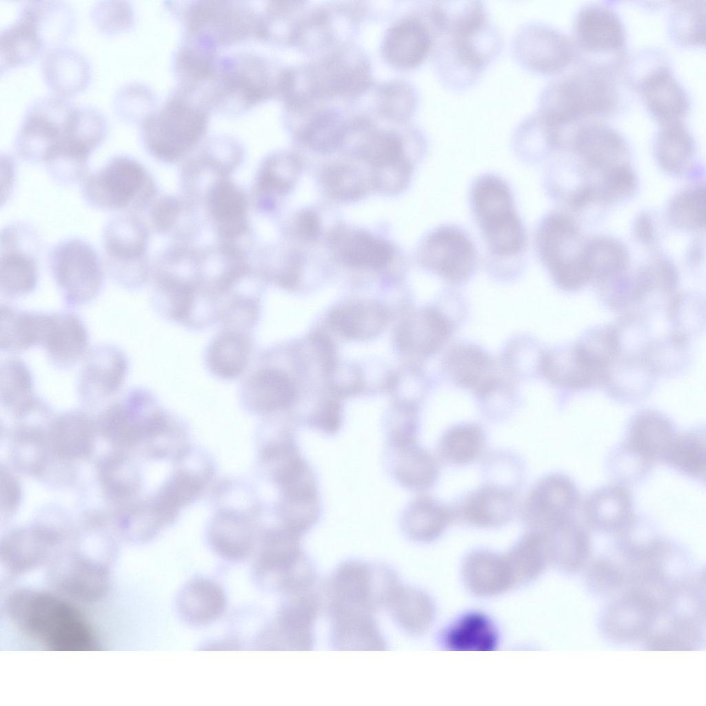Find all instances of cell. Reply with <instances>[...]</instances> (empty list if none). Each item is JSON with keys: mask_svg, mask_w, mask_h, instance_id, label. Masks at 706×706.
<instances>
[{"mask_svg": "<svg viewBox=\"0 0 706 706\" xmlns=\"http://www.w3.org/2000/svg\"><path fill=\"white\" fill-rule=\"evenodd\" d=\"M447 365L450 374L457 383L480 394H487L496 384L491 361L476 347L455 348L449 354Z\"/></svg>", "mask_w": 706, "mask_h": 706, "instance_id": "41", "label": "cell"}, {"mask_svg": "<svg viewBox=\"0 0 706 706\" xmlns=\"http://www.w3.org/2000/svg\"><path fill=\"white\" fill-rule=\"evenodd\" d=\"M299 169L300 163L295 157L287 154L277 155L263 168L262 184L276 193L285 194L295 183Z\"/></svg>", "mask_w": 706, "mask_h": 706, "instance_id": "60", "label": "cell"}, {"mask_svg": "<svg viewBox=\"0 0 706 706\" xmlns=\"http://www.w3.org/2000/svg\"><path fill=\"white\" fill-rule=\"evenodd\" d=\"M40 69L47 87L56 95L65 98L83 91L92 77L89 60L70 46L48 48L42 57Z\"/></svg>", "mask_w": 706, "mask_h": 706, "instance_id": "24", "label": "cell"}, {"mask_svg": "<svg viewBox=\"0 0 706 706\" xmlns=\"http://www.w3.org/2000/svg\"><path fill=\"white\" fill-rule=\"evenodd\" d=\"M540 256L556 284L567 291H576L591 281L580 241L576 221L562 212L545 217L537 236Z\"/></svg>", "mask_w": 706, "mask_h": 706, "instance_id": "7", "label": "cell"}, {"mask_svg": "<svg viewBox=\"0 0 706 706\" xmlns=\"http://www.w3.org/2000/svg\"><path fill=\"white\" fill-rule=\"evenodd\" d=\"M305 72L311 96L353 95L369 79L367 62L352 50L333 54Z\"/></svg>", "mask_w": 706, "mask_h": 706, "instance_id": "22", "label": "cell"}, {"mask_svg": "<svg viewBox=\"0 0 706 706\" xmlns=\"http://www.w3.org/2000/svg\"><path fill=\"white\" fill-rule=\"evenodd\" d=\"M540 365L550 382L566 390L602 385L599 372L578 342L551 350L543 356Z\"/></svg>", "mask_w": 706, "mask_h": 706, "instance_id": "25", "label": "cell"}, {"mask_svg": "<svg viewBox=\"0 0 706 706\" xmlns=\"http://www.w3.org/2000/svg\"><path fill=\"white\" fill-rule=\"evenodd\" d=\"M90 15L98 30L108 35L128 31L134 24V10L127 1H97Z\"/></svg>", "mask_w": 706, "mask_h": 706, "instance_id": "57", "label": "cell"}, {"mask_svg": "<svg viewBox=\"0 0 706 706\" xmlns=\"http://www.w3.org/2000/svg\"><path fill=\"white\" fill-rule=\"evenodd\" d=\"M445 641L457 649H491L496 633L490 621L481 614L472 613L458 619L447 631Z\"/></svg>", "mask_w": 706, "mask_h": 706, "instance_id": "49", "label": "cell"}, {"mask_svg": "<svg viewBox=\"0 0 706 706\" xmlns=\"http://www.w3.org/2000/svg\"><path fill=\"white\" fill-rule=\"evenodd\" d=\"M250 352V343L245 335L224 332L210 343L206 362L214 375L224 379L238 377L245 370Z\"/></svg>", "mask_w": 706, "mask_h": 706, "instance_id": "45", "label": "cell"}, {"mask_svg": "<svg viewBox=\"0 0 706 706\" xmlns=\"http://www.w3.org/2000/svg\"><path fill=\"white\" fill-rule=\"evenodd\" d=\"M372 181L374 186L385 192H396L403 188L410 174L405 160L374 168Z\"/></svg>", "mask_w": 706, "mask_h": 706, "instance_id": "62", "label": "cell"}, {"mask_svg": "<svg viewBox=\"0 0 706 706\" xmlns=\"http://www.w3.org/2000/svg\"><path fill=\"white\" fill-rule=\"evenodd\" d=\"M438 68L443 82L453 89L470 86L498 54L501 37L489 21L473 32L442 36Z\"/></svg>", "mask_w": 706, "mask_h": 706, "instance_id": "10", "label": "cell"}, {"mask_svg": "<svg viewBox=\"0 0 706 706\" xmlns=\"http://www.w3.org/2000/svg\"><path fill=\"white\" fill-rule=\"evenodd\" d=\"M72 601L46 590L17 588L6 599V613L21 633L48 650H97L92 625Z\"/></svg>", "mask_w": 706, "mask_h": 706, "instance_id": "1", "label": "cell"}, {"mask_svg": "<svg viewBox=\"0 0 706 706\" xmlns=\"http://www.w3.org/2000/svg\"><path fill=\"white\" fill-rule=\"evenodd\" d=\"M634 85L647 110L660 125L683 121L687 114L688 94L667 63L647 68Z\"/></svg>", "mask_w": 706, "mask_h": 706, "instance_id": "20", "label": "cell"}, {"mask_svg": "<svg viewBox=\"0 0 706 706\" xmlns=\"http://www.w3.org/2000/svg\"><path fill=\"white\" fill-rule=\"evenodd\" d=\"M634 226L635 238L640 243L647 245H653L655 243L656 226L654 220L650 214L641 213L636 219Z\"/></svg>", "mask_w": 706, "mask_h": 706, "instance_id": "64", "label": "cell"}, {"mask_svg": "<svg viewBox=\"0 0 706 706\" xmlns=\"http://www.w3.org/2000/svg\"><path fill=\"white\" fill-rule=\"evenodd\" d=\"M578 504V493L572 479L561 473H551L538 479L527 493L521 509L528 530L543 532L572 518Z\"/></svg>", "mask_w": 706, "mask_h": 706, "instance_id": "16", "label": "cell"}, {"mask_svg": "<svg viewBox=\"0 0 706 706\" xmlns=\"http://www.w3.org/2000/svg\"><path fill=\"white\" fill-rule=\"evenodd\" d=\"M342 121L335 111L319 112L304 128V141L317 151L327 152L336 149L343 142L346 132V126Z\"/></svg>", "mask_w": 706, "mask_h": 706, "instance_id": "54", "label": "cell"}, {"mask_svg": "<svg viewBox=\"0 0 706 706\" xmlns=\"http://www.w3.org/2000/svg\"><path fill=\"white\" fill-rule=\"evenodd\" d=\"M383 312L375 306L351 305L336 310L331 316L333 326L351 338H365L376 334L385 324Z\"/></svg>", "mask_w": 706, "mask_h": 706, "instance_id": "51", "label": "cell"}, {"mask_svg": "<svg viewBox=\"0 0 706 706\" xmlns=\"http://www.w3.org/2000/svg\"><path fill=\"white\" fill-rule=\"evenodd\" d=\"M471 201L490 250L501 256L518 253L525 245V233L505 181L494 175L481 176L472 185Z\"/></svg>", "mask_w": 706, "mask_h": 706, "instance_id": "6", "label": "cell"}, {"mask_svg": "<svg viewBox=\"0 0 706 706\" xmlns=\"http://www.w3.org/2000/svg\"><path fill=\"white\" fill-rule=\"evenodd\" d=\"M294 229L298 236L305 241L315 239L320 230V223L317 215L310 210L300 212L294 223Z\"/></svg>", "mask_w": 706, "mask_h": 706, "instance_id": "63", "label": "cell"}, {"mask_svg": "<svg viewBox=\"0 0 706 706\" xmlns=\"http://www.w3.org/2000/svg\"><path fill=\"white\" fill-rule=\"evenodd\" d=\"M453 520L451 507L434 496L421 495L403 509L400 526L412 541L429 543L440 538Z\"/></svg>", "mask_w": 706, "mask_h": 706, "instance_id": "31", "label": "cell"}, {"mask_svg": "<svg viewBox=\"0 0 706 706\" xmlns=\"http://www.w3.org/2000/svg\"><path fill=\"white\" fill-rule=\"evenodd\" d=\"M88 332L82 321L74 314H50L46 336L41 344L50 361L55 365L68 367L86 353Z\"/></svg>", "mask_w": 706, "mask_h": 706, "instance_id": "29", "label": "cell"}, {"mask_svg": "<svg viewBox=\"0 0 706 706\" xmlns=\"http://www.w3.org/2000/svg\"><path fill=\"white\" fill-rule=\"evenodd\" d=\"M585 514L594 529L607 532H621L633 521L630 495L621 486L609 485L596 490L587 498Z\"/></svg>", "mask_w": 706, "mask_h": 706, "instance_id": "33", "label": "cell"}, {"mask_svg": "<svg viewBox=\"0 0 706 706\" xmlns=\"http://www.w3.org/2000/svg\"><path fill=\"white\" fill-rule=\"evenodd\" d=\"M0 347L7 352H21L41 345L45 337L49 314L18 310L1 305Z\"/></svg>", "mask_w": 706, "mask_h": 706, "instance_id": "34", "label": "cell"}, {"mask_svg": "<svg viewBox=\"0 0 706 706\" xmlns=\"http://www.w3.org/2000/svg\"><path fill=\"white\" fill-rule=\"evenodd\" d=\"M705 188L696 184L674 196L668 206V216L677 228L687 232L704 230Z\"/></svg>", "mask_w": 706, "mask_h": 706, "instance_id": "50", "label": "cell"}, {"mask_svg": "<svg viewBox=\"0 0 706 706\" xmlns=\"http://www.w3.org/2000/svg\"><path fill=\"white\" fill-rule=\"evenodd\" d=\"M637 186L636 176L629 164L616 167L594 183L596 203L610 204L625 201L634 194Z\"/></svg>", "mask_w": 706, "mask_h": 706, "instance_id": "56", "label": "cell"}, {"mask_svg": "<svg viewBox=\"0 0 706 706\" xmlns=\"http://www.w3.org/2000/svg\"><path fill=\"white\" fill-rule=\"evenodd\" d=\"M155 97L151 89L139 82H128L114 94L112 107L123 121L141 124L153 112Z\"/></svg>", "mask_w": 706, "mask_h": 706, "instance_id": "52", "label": "cell"}, {"mask_svg": "<svg viewBox=\"0 0 706 706\" xmlns=\"http://www.w3.org/2000/svg\"><path fill=\"white\" fill-rule=\"evenodd\" d=\"M74 106L67 98L56 94L33 100L27 106L14 139L17 157L44 165L63 142Z\"/></svg>", "mask_w": 706, "mask_h": 706, "instance_id": "9", "label": "cell"}, {"mask_svg": "<svg viewBox=\"0 0 706 706\" xmlns=\"http://www.w3.org/2000/svg\"><path fill=\"white\" fill-rule=\"evenodd\" d=\"M676 437L673 424L665 415L647 410L637 414L631 421L626 444L645 463L666 458Z\"/></svg>", "mask_w": 706, "mask_h": 706, "instance_id": "32", "label": "cell"}, {"mask_svg": "<svg viewBox=\"0 0 706 706\" xmlns=\"http://www.w3.org/2000/svg\"><path fill=\"white\" fill-rule=\"evenodd\" d=\"M129 370L125 354L112 345H102L88 354L77 383L80 400L94 405L115 393L123 384Z\"/></svg>", "mask_w": 706, "mask_h": 706, "instance_id": "19", "label": "cell"}, {"mask_svg": "<svg viewBox=\"0 0 706 706\" xmlns=\"http://www.w3.org/2000/svg\"><path fill=\"white\" fill-rule=\"evenodd\" d=\"M573 152L587 169L602 174L629 164V145L616 128L598 121L578 125L570 139Z\"/></svg>", "mask_w": 706, "mask_h": 706, "instance_id": "21", "label": "cell"}, {"mask_svg": "<svg viewBox=\"0 0 706 706\" xmlns=\"http://www.w3.org/2000/svg\"><path fill=\"white\" fill-rule=\"evenodd\" d=\"M462 574L465 584L473 594L495 596L516 585L505 554L478 548L464 558Z\"/></svg>", "mask_w": 706, "mask_h": 706, "instance_id": "27", "label": "cell"}, {"mask_svg": "<svg viewBox=\"0 0 706 706\" xmlns=\"http://www.w3.org/2000/svg\"><path fill=\"white\" fill-rule=\"evenodd\" d=\"M45 49L32 21L19 8L15 21L0 32L1 74L13 67L32 62Z\"/></svg>", "mask_w": 706, "mask_h": 706, "instance_id": "36", "label": "cell"}, {"mask_svg": "<svg viewBox=\"0 0 706 706\" xmlns=\"http://www.w3.org/2000/svg\"><path fill=\"white\" fill-rule=\"evenodd\" d=\"M337 241L342 260L354 267L380 269L387 265L394 255L390 244L363 231L345 234Z\"/></svg>", "mask_w": 706, "mask_h": 706, "instance_id": "47", "label": "cell"}, {"mask_svg": "<svg viewBox=\"0 0 706 706\" xmlns=\"http://www.w3.org/2000/svg\"><path fill=\"white\" fill-rule=\"evenodd\" d=\"M618 99L615 69L585 63L543 89L537 114L547 123L561 128L585 117L611 114Z\"/></svg>", "mask_w": 706, "mask_h": 706, "instance_id": "2", "label": "cell"}, {"mask_svg": "<svg viewBox=\"0 0 706 706\" xmlns=\"http://www.w3.org/2000/svg\"><path fill=\"white\" fill-rule=\"evenodd\" d=\"M423 265L442 278L461 282L472 272L475 262L474 246L469 236L454 226H443L431 232L420 250Z\"/></svg>", "mask_w": 706, "mask_h": 706, "instance_id": "17", "label": "cell"}, {"mask_svg": "<svg viewBox=\"0 0 706 706\" xmlns=\"http://www.w3.org/2000/svg\"><path fill=\"white\" fill-rule=\"evenodd\" d=\"M584 258L591 281L599 288L627 272L629 256L625 245L610 236H598L585 243Z\"/></svg>", "mask_w": 706, "mask_h": 706, "instance_id": "39", "label": "cell"}, {"mask_svg": "<svg viewBox=\"0 0 706 706\" xmlns=\"http://www.w3.org/2000/svg\"><path fill=\"white\" fill-rule=\"evenodd\" d=\"M704 434L688 432L676 436L666 458L679 471L692 476H704L705 472Z\"/></svg>", "mask_w": 706, "mask_h": 706, "instance_id": "53", "label": "cell"}, {"mask_svg": "<svg viewBox=\"0 0 706 706\" xmlns=\"http://www.w3.org/2000/svg\"><path fill=\"white\" fill-rule=\"evenodd\" d=\"M487 436L484 430L474 423H461L447 429L441 436L437 451L440 458L452 465H465L481 457Z\"/></svg>", "mask_w": 706, "mask_h": 706, "instance_id": "44", "label": "cell"}, {"mask_svg": "<svg viewBox=\"0 0 706 706\" xmlns=\"http://www.w3.org/2000/svg\"><path fill=\"white\" fill-rule=\"evenodd\" d=\"M505 556L516 585L536 578L549 563L543 534L534 530L523 534Z\"/></svg>", "mask_w": 706, "mask_h": 706, "instance_id": "46", "label": "cell"}, {"mask_svg": "<svg viewBox=\"0 0 706 706\" xmlns=\"http://www.w3.org/2000/svg\"><path fill=\"white\" fill-rule=\"evenodd\" d=\"M208 107L194 94L182 89L170 97L140 124L139 136L145 150L163 161L175 159L203 136Z\"/></svg>", "mask_w": 706, "mask_h": 706, "instance_id": "3", "label": "cell"}, {"mask_svg": "<svg viewBox=\"0 0 706 706\" xmlns=\"http://www.w3.org/2000/svg\"><path fill=\"white\" fill-rule=\"evenodd\" d=\"M383 607L401 628L411 634L425 632L434 618V607L429 596L402 584L397 575L385 589Z\"/></svg>", "mask_w": 706, "mask_h": 706, "instance_id": "28", "label": "cell"}, {"mask_svg": "<svg viewBox=\"0 0 706 706\" xmlns=\"http://www.w3.org/2000/svg\"><path fill=\"white\" fill-rule=\"evenodd\" d=\"M518 490L486 482L458 498L451 507L454 520L467 526L493 529L514 517Z\"/></svg>", "mask_w": 706, "mask_h": 706, "instance_id": "18", "label": "cell"}, {"mask_svg": "<svg viewBox=\"0 0 706 706\" xmlns=\"http://www.w3.org/2000/svg\"><path fill=\"white\" fill-rule=\"evenodd\" d=\"M279 74L273 78L266 62L255 55L222 58L205 83L209 88L206 103L221 110H244L278 91Z\"/></svg>", "mask_w": 706, "mask_h": 706, "instance_id": "5", "label": "cell"}, {"mask_svg": "<svg viewBox=\"0 0 706 706\" xmlns=\"http://www.w3.org/2000/svg\"><path fill=\"white\" fill-rule=\"evenodd\" d=\"M512 50L522 67L541 74L563 70L577 56L574 43L567 36L537 22L525 24L518 30Z\"/></svg>", "mask_w": 706, "mask_h": 706, "instance_id": "15", "label": "cell"}, {"mask_svg": "<svg viewBox=\"0 0 706 706\" xmlns=\"http://www.w3.org/2000/svg\"><path fill=\"white\" fill-rule=\"evenodd\" d=\"M154 192L145 168L128 154H117L81 181V194L91 208L131 212L141 209Z\"/></svg>", "mask_w": 706, "mask_h": 706, "instance_id": "4", "label": "cell"}, {"mask_svg": "<svg viewBox=\"0 0 706 706\" xmlns=\"http://www.w3.org/2000/svg\"><path fill=\"white\" fill-rule=\"evenodd\" d=\"M41 240L31 225L16 221L1 232V294L19 298L33 292L39 279L38 254Z\"/></svg>", "mask_w": 706, "mask_h": 706, "instance_id": "12", "label": "cell"}, {"mask_svg": "<svg viewBox=\"0 0 706 706\" xmlns=\"http://www.w3.org/2000/svg\"><path fill=\"white\" fill-rule=\"evenodd\" d=\"M523 463L515 454L499 452L485 459L483 472L487 482L519 490L523 476Z\"/></svg>", "mask_w": 706, "mask_h": 706, "instance_id": "61", "label": "cell"}, {"mask_svg": "<svg viewBox=\"0 0 706 706\" xmlns=\"http://www.w3.org/2000/svg\"><path fill=\"white\" fill-rule=\"evenodd\" d=\"M185 16L188 35L215 48L259 36L260 17L243 2L196 1Z\"/></svg>", "mask_w": 706, "mask_h": 706, "instance_id": "13", "label": "cell"}, {"mask_svg": "<svg viewBox=\"0 0 706 706\" xmlns=\"http://www.w3.org/2000/svg\"><path fill=\"white\" fill-rule=\"evenodd\" d=\"M385 457L391 476L409 490L423 492L437 482L438 461L416 439L387 441Z\"/></svg>", "mask_w": 706, "mask_h": 706, "instance_id": "23", "label": "cell"}, {"mask_svg": "<svg viewBox=\"0 0 706 706\" xmlns=\"http://www.w3.org/2000/svg\"><path fill=\"white\" fill-rule=\"evenodd\" d=\"M549 563L565 574L583 571L591 555L589 536L573 518L556 523L541 532Z\"/></svg>", "mask_w": 706, "mask_h": 706, "instance_id": "26", "label": "cell"}, {"mask_svg": "<svg viewBox=\"0 0 706 706\" xmlns=\"http://www.w3.org/2000/svg\"><path fill=\"white\" fill-rule=\"evenodd\" d=\"M450 330L449 321L442 313L427 309L405 321L401 332V343L411 351L429 354L444 343Z\"/></svg>", "mask_w": 706, "mask_h": 706, "instance_id": "43", "label": "cell"}, {"mask_svg": "<svg viewBox=\"0 0 706 706\" xmlns=\"http://www.w3.org/2000/svg\"><path fill=\"white\" fill-rule=\"evenodd\" d=\"M705 16V1L676 2L668 19L670 37L683 46L704 45Z\"/></svg>", "mask_w": 706, "mask_h": 706, "instance_id": "48", "label": "cell"}, {"mask_svg": "<svg viewBox=\"0 0 706 706\" xmlns=\"http://www.w3.org/2000/svg\"><path fill=\"white\" fill-rule=\"evenodd\" d=\"M361 152L374 168L405 160L401 139L396 134L388 131L373 132L362 146Z\"/></svg>", "mask_w": 706, "mask_h": 706, "instance_id": "59", "label": "cell"}, {"mask_svg": "<svg viewBox=\"0 0 706 706\" xmlns=\"http://www.w3.org/2000/svg\"><path fill=\"white\" fill-rule=\"evenodd\" d=\"M322 181L327 192L340 201H352L363 196L365 185L357 171L344 165H334L325 170Z\"/></svg>", "mask_w": 706, "mask_h": 706, "instance_id": "58", "label": "cell"}, {"mask_svg": "<svg viewBox=\"0 0 706 706\" xmlns=\"http://www.w3.org/2000/svg\"><path fill=\"white\" fill-rule=\"evenodd\" d=\"M48 263L68 306L90 302L103 287L102 261L93 245L85 240L72 237L57 243L48 252Z\"/></svg>", "mask_w": 706, "mask_h": 706, "instance_id": "8", "label": "cell"}, {"mask_svg": "<svg viewBox=\"0 0 706 706\" xmlns=\"http://www.w3.org/2000/svg\"><path fill=\"white\" fill-rule=\"evenodd\" d=\"M0 400L16 414H23L41 401L33 391V379L26 363L12 357L3 361L0 369Z\"/></svg>", "mask_w": 706, "mask_h": 706, "instance_id": "42", "label": "cell"}, {"mask_svg": "<svg viewBox=\"0 0 706 706\" xmlns=\"http://www.w3.org/2000/svg\"><path fill=\"white\" fill-rule=\"evenodd\" d=\"M656 161L668 174L682 175L692 168L696 143L683 121L660 125L653 143Z\"/></svg>", "mask_w": 706, "mask_h": 706, "instance_id": "35", "label": "cell"}, {"mask_svg": "<svg viewBox=\"0 0 706 706\" xmlns=\"http://www.w3.org/2000/svg\"><path fill=\"white\" fill-rule=\"evenodd\" d=\"M433 35L419 19L409 18L394 24L386 33L383 44L385 59L401 68H413L428 55Z\"/></svg>", "mask_w": 706, "mask_h": 706, "instance_id": "30", "label": "cell"}, {"mask_svg": "<svg viewBox=\"0 0 706 706\" xmlns=\"http://www.w3.org/2000/svg\"><path fill=\"white\" fill-rule=\"evenodd\" d=\"M574 40L576 54L601 57V65L616 68L623 60L626 48V32L618 13L604 3H592L582 6L574 20ZM614 68V69H615Z\"/></svg>", "mask_w": 706, "mask_h": 706, "instance_id": "14", "label": "cell"}, {"mask_svg": "<svg viewBox=\"0 0 706 706\" xmlns=\"http://www.w3.org/2000/svg\"><path fill=\"white\" fill-rule=\"evenodd\" d=\"M225 600L221 588L213 582L199 579L188 584L180 592L177 606L188 623L202 625L216 619L223 613Z\"/></svg>", "mask_w": 706, "mask_h": 706, "instance_id": "40", "label": "cell"}, {"mask_svg": "<svg viewBox=\"0 0 706 706\" xmlns=\"http://www.w3.org/2000/svg\"><path fill=\"white\" fill-rule=\"evenodd\" d=\"M32 21L44 46H57L72 32L76 14L61 1H26L19 6Z\"/></svg>", "mask_w": 706, "mask_h": 706, "instance_id": "38", "label": "cell"}, {"mask_svg": "<svg viewBox=\"0 0 706 706\" xmlns=\"http://www.w3.org/2000/svg\"><path fill=\"white\" fill-rule=\"evenodd\" d=\"M148 234L138 217L123 212L109 220L102 232V246L109 274L128 290H136L145 279L144 264Z\"/></svg>", "mask_w": 706, "mask_h": 706, "instance_id": "11", "label": "cell"}, {"mask_svg": "<svg viewBox=\"0 0 706 706\" xmlns=\"http://www.w3.org/2000/svg\"><path fill=\"white\" fill-rule=\"evenodd\" d=\"M243 398L252 408L272 412L288 407L295 395L288 376L274 367H263L250 376L243 386Z\"/></svg>", "mask_w": 706, "mask_h": 706, "instance_id": "37", "label": "cell"}, {"mask_svg": "<svg viewBox=\"0 0 706 706\" xmlns=\"http://www.w3.org/2000/svg\"><path fill=\"white\" fill-rule=\"evenodd\" d=\"M245 198L240 190L229 182L216 185L209 195V205L212 216L226 228L243 221Z\"/></svg>", "mask_w": 706, "mask_h": 706, "instance_id": "55", "label": "cell"}]
</instances>
